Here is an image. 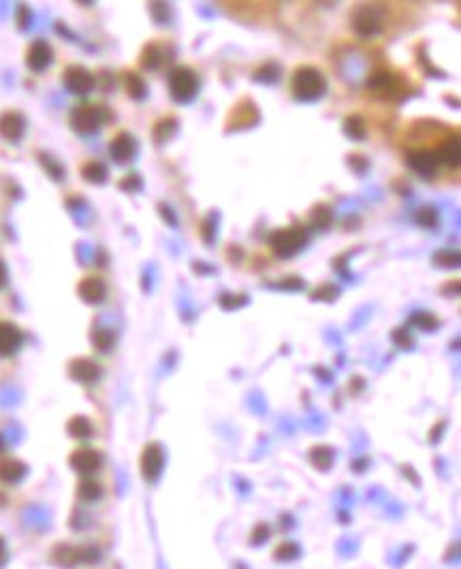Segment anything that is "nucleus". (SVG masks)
Listing matches in <instances>:
<instances>
[{"instance_id": "obj_17", "label": "nucleus", "mask_w": 461, "mask_h": 569, "mask_svg": "<svg viewBox=\"0 0 461 569\" xmlns=\"http://www.w3.org/2000/svg\"><path fill=\"white\" fill-rule=\"evenodd\" d=\"M141 67L147 71H156L161 67H165L171 60V49H167L161 43H147L141 49Z\"/></svg>"}, {"instance_id": "obj_7", "label": "nucleus", "mask_w": 461, "mask_h": 569, "mask_svg": "<svg viewBox=\"0 0 461 569\" xmlns=\"http://www.w3.org/2000/svg\"><path fill=\"white\" fill-rule=\"evenodd\" d=\"M163 466H165V452H163V445L161 443H150L143 448V454H141V475L154 484L161 473H163Z\"/></svg>"}, {"instance_id": "obj_42", "label": "nucleus", "mask_w": 461, "mask_h": 569, "mask_svg": "<svg viewBox=\"0 0 461 569\" xmlns=\"http://www.w3.org/2000/svg\"><path fill=\"white\" fill-rule=\"evenodd\" d=\"M220 304H222L224 308H237V306L246 304V298H244V295H242V298H228V293H222Z\"/></svg>"}, {"instance_id": "obj_25", "label": "nucleus", "mask_w": 461, "mask_h": 569, "mask_svg": "<svg viewBox=\"0 0 461 569\" xmlns=\"http://www.w3.org/2000/svg\"><path fill=\"white\" fill-rule=\"evenodd\" d=\"M415 220L419 222L423 229H438L440 227V214H438V210H435L433 206L419 208L417 214H415Z\"/></svg>"}, {"instance_id": "obj_12", "label": "nucleus", "mask_w": 461, "mask_h": 569, "mask_svg": "<svg viewBox=\"0 0 461 569\" xmlns=\"http://www.w3.org/2000/svg\"><path fill=\"white\" fill-rule=\"evenodd\" d=\"M254 122H259V110H256L254 101L250 98H242V101L228 114V129H246L254 127Z\"/></svg>"}, {"instance_id": "obj_13", "label": "nucleus", "mask_w": 461, "mask_h": 569, "mask_svg": "<svg viewBox=\"0 0 461 569\" xmlns=\"http://www.w3.org/2000/svg\"><path fill=\"white\" fill-rule=\"evenodd\" d=\"M24 344L21 330L11 321H0V358L15 356Z\"/></svg>"}, {"instance_id": "obj_44", "label": "nucleus", "mask_w": 461, "mask_h": 569, "mask_svg": "<svg viewBox=\"0 0 461 569\" xmlns=\"http://www.w3.org/2000/svg\"><path fill=\"white\" fill-rule=\"evenodd\" d=\"M17 24H19V28H28V19H30V11L26 9V7H19V11H17Z\"/></svg>"}, {"instance_id": "obj_16", "label": "nucleus", "mask_w": 461, "mask_h": 569, "mask_svg": "<svg viewBox=\"0 0 461 569\" xmlns=\"http://www.w3.org/2000/svg\"><path fill=\"white\" fill-rule=\"evenodd\" d=\"M77 293H80V298L88 304H100L107 295V285L100 277H86L77 285Z\"/></svg>"}, {"instance_id": "obj_8", "label": "nucleus", "mask_w": 461, "mask_h": 569, "mask_svg": "<svg viewBox=\"0 0 461 569\" xmlns=\"http://www.w3.org/2000/svg\"><path fill=\"white\" fill-rule=\"evenodd\" d=\"M406 163L408 167L419 174L421 178L429 180L438 174V159H435V152L429 150H410L406 152Z\"/></svg>"}, {"instance_id": "obj_24", "label": "nucleus", "mask_w": 461, "mask_h": 569, "mask_svg": "<svg viewBox=\"0 0 461 569\" xmlns=\"http://www.w3.org/2000/svg\"><path fill=\"white\" fill-rule=\"evenodd\" d=\"M82 176L90 184H102L107 180V167L98 161H90L82 167Z\"/></svg>"}, {"instance_id": "obj_19", "label": "nucleus", "mask_w": 461, "mask_h": 569, "mask_svg": "<svg viewBox=\"0 0 461 569\" xmlns=\"http://www.w3.org/2000/svg\"><path fill=\"white\" fill-rule=\"evenodd\" d=\"M26 475V464L21 460H15V458H9V460H3L0 462V482L5 484H17L21 482Z\"/></svg>"}, {"instance_id": "obj_29", "label": "nucleus", "mask_w": 461, "mask_h": 569, "mask_svg": "<svg viewBox=\"0 0 461 569\" xmlns=\"http://www.w3.org/2000/svg\"><path fill=\"white\" fill-rule=\"evenodd\" d=\"M278 78H280V67H278V62H273V60L261 64L259 69H256V71L252 73V80L263 82V84H273V82H278Z\"/></svg>"}, {"instance_id": "obj_28", "label": "nucleus", "mask_w": 461, "mask_h": 569, "mask_svg": "<svg viewBox=\"0 0 461 569\" xmlns=\"http://www.w3.org/2000/svg\"><path fill=\"white\" fill-rule=\"evenodd\" d=\"M331 220H333V212L327 204H318V206L312 208L310 222H312L314 229H327L331 225Z\"/></svg>"}, {"instance_id": "obj_27", "label": "nucleus", "mask_w": 461, "mask_h": 569, "mask_svg": "<svg viewBox=\"0 0 461 569\" xmlns=\"http://www.w3.org/2000/svg\"><path fill=\"white\" fill-rule=\"evenodd\" d=\"M66 430L75 439H88V437H92V424H90V419L84 417V415H75L71 422H69Z\"/></svg>"}, {"instance_id": "obj_43", "label": "nucleus", "mask_w": 461, "mask_h": 569, "mask_svg": "<svg viewBox=\"0 0 461 569\" xmlns=\"http://www.w3.org/2000/svg\"><path fill=\"white\" fill-rule=\"evenodd\" d=\"M269 537V529L265 525H259L254 531V537H252V543H261V541H267Z\"/></svg>"}, {"instance_id": "obj_32", "label": "nucleus", "mask_w": 461, "mask_h": 569, "mask_svg": "<svg viewBox=\"0 0 461 569\" xmlns=\"http://www.w3.org/2000/svg\"><path fill=\"white\" fill-rule=\"evenodd\" d=\"M77 494H80V499L92 503V501H98V499L102 497V488H100V484L94 482V480H84V482L80 484V490H77Z\"/></svg>"}, {"instance_id": "obj_37", "label": "nucleus", "mask_w": 461, "mask_h": 569, "mask_svg": "<svg viewBox=\"0 0 461 569\" xmlns=\"http://www.w3.org/2000/svg\"><path fill=\"white\" fill-rule=\"evenodd\" d=\"M413 324H415V326H419V328H421V330H425V332H431L433 328H438V319H435L431 313L421 310V313H417V315L413 317Z\"/></svg>"}, {"instance_id": "obj_36", "label": "nucleus", "mask_w": 461, "mask_h": 569, "mask_svg": "<svg viewBox=\"0 0 461 569\" xmlns=\"http://www.w3.org/2000/svg\"><path fill=\"white\" fill-rule=\"evenodd\" d=\"M199 234H201V238H203L205 244H212L216 240V218L212 214L208 218H203Z\"/></svg>"}, {"instance_id": "obj_23", "label": "nucleus", "mask_w": 461, "mask_h": 569, "mask_svg": "<svg viewBox=\"0 0 461 569\" xmlns=\"http://www.w3.org/2000/svg\"><path fill=\"white\" fill-rule=\"evenodd\" d=\"M344 133L354 139V141H363L368 137V129H365V120L359 114H350L344 118Z\"/></svg>"}, {"instance_id": "obj_33", "label": "nucleus", "mask_w": 461, "mask_h": 569, "mask_svg": "<svg viewBox=\"0 0 461 569\" xmlns=\"http://www.w3.org/2000/svg\"><path fill=\"white\" fill-rule=\"evenodd\" d=\"M340 295V289L333 283H325L320 287H316L312 291V300H320V302H333Z\"/></svg>"}, {"instance_id": "obj_31", "label": "nucleus", "mask_w": 461, "mask_h": 569, "mask_svg": "<svg viewBox=\"0 0 461 569\" xmlns=\"http://www.w3.org/2000/svg\"><path fill=\"white\" fill-rule=\"evenodd\" d=\"M39 161H41V165L45 167V171L49 174L51 180H58V182L64 180V167H62L54 157H49V155H45V152H39Z\"/></svg>"}, {"instance_id": "obj_5", "label": "nucleus", "mask_w": 461, "mask_h": 569, "mask_svg": "<svg viewBox=\"0 0 461 569\" xmlns=\"http://www.w3.org/2000/svg\"><path fill=\"white\" fill-rule=\"evenodd\" d=\"M199 92V76L190 67H175L169 73V94L177 103H188Z\"/></svg>"}, {"instance_id": "obj_14", "label": "nucleus", "mask_w": 461, "mask_h": 569, "mask_svg": "<svg viewBox=\"0 0 461 569\" xmlns=\"http://www.w3.org/2000/svg\"><path fill=\"white\" fill-rule=\"evenodd\" d=\"M71 466L75 469L80 475H94L100 464H102V456L96 452V450H90V448H82V450H77L73 456H71Z\"/></svg>"}, {"instance_id": "obj_34", "label": "nucleus", "mask_w": 461, "mask_h": 569, "mask_svg": "<svg viewBox=\"0 0 461 569\" xmlns=\"http://www.w3.org/2000/svg\"><path fill=\"white\" fill-rule=\"evenodd\" d=\"M433 263L440 265V268H457L459 265V253L451 251V249L438 251V253L433 255Z\"/></svg>"}, {"instance_id": "obj_45", "label": "nucleus", "mask_w": 461, "mask_h": 569, "mask_svg": "<svg viewBox=\"0 0 461 569\" xmlns=\"http://www.w3.org/2000/svg\"><path fill=\"white\" fill-rule=\"evenodd\" d=\"M7 285V265H5V261L0 259V289H3Z\"/></svg>"}, {"instance_id": "obj_3", "label": "nucleus", "mask_w": 461, "mask_h": 569, "mask_svg": "<svg viewBox=\"0 0 461 569\" xmlns=\"http://www.w3.org/2000/svg\"><path fill=\"white\" fill-rule=\"evenodd\" d=\"M350 26L361 39L376 37L384 26V11L378 5H361L350 15Z\"/></svg>"}, {"instance_id": "obj_21", "label": "nucleus", "mask_w": 461, "mask_h": 569, "mask_svg": "<svg viewBox=\"0 0 461 569\" xmlns=\"http://www.w3.org/2000/svg\"><path fill=\"white\" fill-rule=\"evenodd\" d=\"M435 159H438V163H444L449 167H457L459 165V139L457 137H446L440 143Z\"/></svg>"}, {"instance_id": "obj_22", "label": "nucleus", "mask_w": 461, "mask_h": 569, "mask_svg": "<svg viewBox=\"0 0 461 569\" xmlns=\"http://www.w3.org/2000/svg\"><path fill=\"white\" fill-rule=\"evenodd\" d=\"M177 118L175 116H165V118H161L156 125H154V129H152V137H154V141L156 143H165V141H169L173 135H175V131H177Z\"/></svg>"}, {"instance_id": "obj_2", "label": "nucleus", "mask_w": 461, "mask_h": 569, "mask_svg": "<svg viewBox=\"0 0 461 569\" xmlns=\"http://www.w3.org/2000/svg\"><path fill=\"white\" fill-rule=\"evenodd\" d=\"M71 127L77 131V133H94L98 131L105 122L109 120V112L105 105H94V103H80L75 105L73 112H71Z\"/></svg>"}, {"instance_id": "obj_4", "label": "nucleus", "mask_w": 461, "mask_h": 569, "mask_svg": "<svg viewBox=\"0 0 461 569\" xmlns=\"http://www.w3.org/2000/svg\"><path fill=\"white\" fill-rule=\"evenodd\" d=\"M307 242V231L301 225H293L287 229H275L269 234V246L278 257H293L297 255Z\"/></svg>"}, {"instance_id": "obj_1", "label": "nucleus", "mask_w": 461, "mask_h": 569, "mask_svg": "<svg viewBox=\"0 0 461 569\" xmlns=\"http://www.w3.org/2000/svg\"><path fill=\"white\" fill-rule=\"evenodd\" d=\"M291 90L297 101H303V103L318 101L327 90V80L316 67L303 64V67H297L293 73Z\"/></svg>"}, {"instance_id": "obj_20", "label": "nucleus", "mask_w": 461, "mask_h": 569, "mask_svg": "<svg viewBox=\"0 0 461 569\" xmlns=\"http://www.w3.org/2000/svg\"><path fill=\"white\" fill-rule=\"evenodd\" d=\"M124 88H126V94L131 98H135V101H143V98L147 96V84L135 71L124 73Z\"/></svg>"}, {"instance_id": "obj_38", "label": "nucleus", "mask_w": 461, "mask_h": 569, "mask_svg": "<svg viewBox=\"0 0 461 569\" xmlns=\"http://www.w3.org/2000/svg\"><path fill=\"white\" fill-rule=\"evenodd\" d=\"M150 11L156 19V24H169V17H171V9L167 3H152L150 5Z\"/></svg>"}, {"instance_id": "obj_6", "label": "nucleus", "mask_w": 461, "mask_h": 569, "mask_svg": "<svg viewBox=\"0 0 461 569\" xmlns=\"http://www.w3.org/2000/svg\"><path fill=\"white\" fill-rule=\"evenodd\" d=\"M62 82H64V88L71 92V94H77V96H86L94 90L96 86V78L92 73L82 67V64H71L64 69V76H62Z\"/></svg>"}, {"instance_id": "obj_11", "label": "nucleus", "mask_w": 461, "mask_h": 569, "mask_svg": "<svg viewBox=\"0 0 461 569\" xmlns=\"http://www.w3.org/2000/svg\"><path fill=\"white\" fill-rule=\"evenodd\" d=\"M51 60H54V49H51V45L43 39H37L30 43L28 47V52H26V64H28L30 71L35 73H43Z\"/></svg>"}, {"instance_id": "obj_18", "label": "nucleus", "mask_w": 461, "mask_h": 569, "mask_svg": "<svg viewBox=\"0 0 461 569\" xmlns=\"http://www.w3.org/2000/svg\"><path fill=\"white\" fill-rule=\"evenodd\" d=\"M69 375L80 383H96L100 377V368L94 360L77 358L69 364Z\"/></svg>"}, {"instance_id": "obj_40", "label": "nucleus", "mask_w": 461, "mask_h": 569, "mask_svg": "<svg viewBox=\"0 0 461 569\" xmlns=\"http://www.w3.org/2000/svg\"><path fill=\"white\" fill-rule=\"evenodd\" d=\"M348 165L352 167L354 174L361 176L363 171L370 167V161H368V157H363V155H350V157H348Z\"/></svg>"}, {"instance_id": "obj_46", "label": "nucleus", "mask_w": 461, "mask_h": 569, "mask_svg": "<svg viewBox=\"0 0 461 569\" xmlns=\"http://www.w3.org/2000/svg\"><path fill=\"white\" fill-rule=\"evenodd\" d=\"M446 291H453V295H457L459 293V281H455V283L451 281L446 287H442V293H446Z\"/></svg>"}, {"instance_id": "obj_48", "label": "nucleus", "mask_w": 461, "mask_h": 569, "mask_svg": "<svg viewBox=\"0 0 461 569\" xmlns=\"http://www.w3.org/2000/svg\"><path fill=\"white\" fill-rule=\"evenodd\" d=\"M5 450V441H3V437H0V452Z\"/></svg>"}, {"instance_id": "obj_26", "label": "nucleus", "mask_w": 461, "mask_h": 569, "mask_svg": "<svg viewBox=\"0 0 461 569\" xmlns=\"http://www.w3.org/2000/svg\"><path fill=\"white\" fill-rule=\"evenodd\" d=\"M92 342H94V347L102 353H107L114 349V344H116V334L109 330V328H96L92 332Z\"/></svg>"}, {"instance_id": "obj_41", "label": "nucleus", "mask_w": 461, "mask_h": 569, "mask_svg": "<svg viewBox=\"0 0 461 569\" xmlns=\"http://www.w3.org/2000/svg\"><path fill=\"white\" fill-rule=\"evenodd\" d=\"M159 212H161V216L169 222L171 227H175V225H177V216H175V212L171 210V206H167V204H159Z\"/></svg>"}, {"instance_id": "obj_15", "label": "nucleus", "mask_w": 461, "mask_h": 569, "mask_svg": "<svg viewBox=\"0 0 461 569\" xmlns=\"http://www.w3.org/2000/svg\"><path fill=\"white\" fill-rule=\"evenodd\" d=\"M26 118L19 112H5L0 116V137L15 143L24 137Z\"/></svg>"}, {"instance_id": "obj_9", "label": "nucleus", "mask_w": 461, "mask_h": 569, "mask_svg": "<svg viewBox=\"0 0 461 569\" xmlns=\"http://www.w3.org/2000/svg\"><path fill=\"white\" fill-rule=\"evenodd\" d=\"M365 86L376 96H393L399 88V78L395 76V73H391L389 69H376V71L370 73Z\"/></svg>"}, {"instance_id": "obj_47", "label": "nucleus", "mask_w": 461, "mask_h": 569, "mask_svg": "<svg viewBox=\"0 0 461 569\" xmlns=\"http://www.w3.org/2000/svg\"><path fill=\"white\" fill-rule=\"evenodd\" d=\"M5 559H7V546H5V541H3V537H0V565L5 563Z\"/></svg>"}, {"instance_id": "obj_30", "label": "nucleus", "mask_w": 461, "mask_h": 569, "mask_svg": "<svg viewBox=\"0 0 461 569\" xmlns=\"http://www.w3.org/2000/svg\"><path fill=\"white\" fill-rule=\"evenodd\" d=\"M333 450L331 448H327V445H318V448H314L312 452H310V460H312V464L316 466V469H320V471H327V469L333 464Z\"/></svg>"}, {"instance_id": "obj_35", "label": "nucleus", "mask_w": 461, "mask_h": 569, "mask_svg": "<svg viewBox=\"0 0 461 569\" xmlns=\"http://www.w3.org/2000/svg\"><path fill=\"white\" fill-rule=\"evenodd\" d=\"M273 557H275V561H293V559L299 557V546H297V543H293V541H284L282 546L275 548Z\"/></svg>"}, {"instance_id": "obj_10", "label": "nucleus", "mask_w": 461, "mask_h": 569, "mask_svg": "<svg viewBox=\"0 0 461 569\" xmlns=\"http://www.w3.org/2000/svg\"><path fill=\"white\" fill-rule=\"evenodd\" d=\"M109 155L116 163L120 165H126L131 163L135 157H137V139L128 133V131H122L114 137V141L109 143Z\"/></svg>"}, {"instance_id": "obj_39", "label": "nucleus", "mask_w": 461, "mask_h": 569, "mask_svg": "<svg viewBox=\"0 0 461 569\" xmlns=\"http://www.w3.org/2000/svg\"><path fill=\"white\" fill-rule=\"evenodd\" d=\"M118 186L126 193H137L141 189V178H139V174H128L120 180Z\"/></svg>"}]
</instances>
